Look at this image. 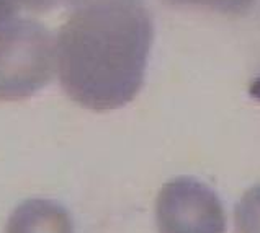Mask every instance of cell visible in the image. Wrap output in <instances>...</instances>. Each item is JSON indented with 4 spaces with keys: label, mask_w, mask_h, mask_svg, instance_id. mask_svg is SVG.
Masks as SVG:
<instances>
[{
    "label": "cell",
    "mask_w": 260,
    "mask_h": 233,
    "mask_svg": "<svg viewBox=\"0 0 260 233\" xmlns=\"http://www.w3.org/2000/svg\"><path fill=\"white\" fill-rule=\"evenodd\" d=\"M236 233H260V184L250 187L236 206Z\"/></svg>",
    "instance_id": "obj_5"
},
{
    "label": "cell",
    "mask_w": 260,
    "mask_h": 233,
    "mask_svg": "<svg viewBox=\"0 0 260 233\" xmlns=\"http://www.w3.org/2000/svg\"><path fill=\"white\" fill-rule=\"evenodd\" d=\"M56 67V41L41 23L23 18L0 26V101L33 96Z\"/></svg>",
    "instance_id": "obj_2"
},
{
    "label": "cell",
    "mask_w": 260,
    "mask_h": 233,
    "mask_svg": "<svg viewBox=\"0 0 260 233\" xmlns=\"http://www.w3.org/2000/svg\"><path fill=\"white\" fill-rule=\"evenodd\" d=\"M53 7H71V9H85L93 5H115V4H141V0H51Z\"/></svg>",
    "instance_id": "obj_7"
},
{
    "label": "cell",
    "mask_w": 260,
    "mask_h": 233,
    "mask_svg": "<svg viewBox=\"0 0 260 233\" xmlns=\"http://www.w3.org/2000/svg\"><path fill=\"white\" fill-rule=\"evenodd\" d=\"M23 10L21 0H0V26L13 21L15 15Z\"/></svg>",
    "instance_id": "obj_8"
},
{
    "label": "cell",
    "mask_w": 260,
    "mask_h": 233,
    "mask_svg": "<svg viewBox=\"0 0 260 233\" xmlns=\"http://www.w3.org/2000/svg\"><path fill=\"white\" fill-rule=\"evenodd\" d=\"M152 37L151 15L141 4L74 10L56 41L66 95L92 111L123 108L143 87Z\"/></svg>",
    "instance_id": "obj_1"
},
{
    "label": "cell",
    "mask_w": 260,
    "mask_h": 233,
    "mask_svg": "<svg viewBox=\"0 0 260 233\" xmlns=\"http://www.w3.org/2000/svg\"><path fill=\"white\" fill-rule=\"evenodd\" d=\"M250 95L254 96L255 100L260 101V77L252 82V85H250Z\"/></svg>",
    "instance_id": "obj_9"
},
{
    "label": "cell",
    "mask_w": 260,
    "mask_h": 233,
    "mask_svg": "<svg viewBox=\"0 0 260 233\" xmlns=\"http://www.w3.org/2000/svg\"><path fill=\"white\" fill-rule=\"evenodd\" d=\"M166 2L182 7H202L226 15H242L252 9L255 0H166Z\"/></svg>",
    "instance_id": "obj_6"
},
{
    "label": "cell",
    "mask_w": 260,
    "mask_h": 233,
    "mask_svg": "<svg viewBox=\"0 0 260 233\" xmlns=\"http://www.w3.org/2000/svg\"><path fill=\"white\" fill-rule=\"evenodd\" d=\"M5 233H74V222L59 202L28 199L10 214Z\"/></svg>",
    "instance_id": "obj_4"
},
{
    "label": "cell",
    "mask_w": 260,
    "mask_h": 233,
    "mask_svg": "<svg viewBox=\"0 0 260 233\" xmlns=\"http://www.w3.org/2000/svg\"><path fill=\"white\" fill-rule=\"evenodd\" d=\"M155 220L159 233H226V214L218 194L190 176L162 186Z\"/></svg>",
    "instance_id": "obj_3"
}]
</instances>
